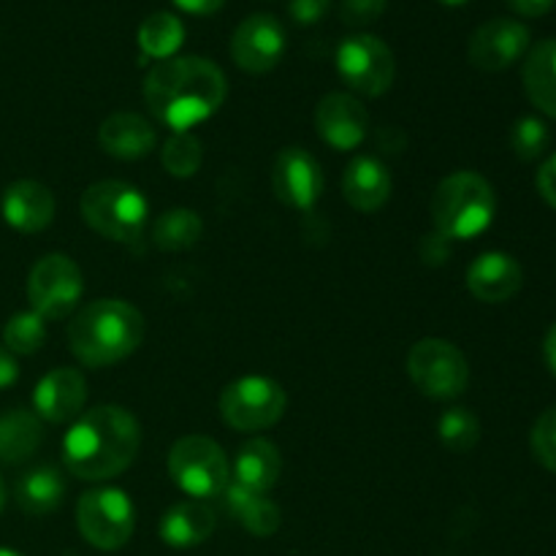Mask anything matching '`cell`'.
Returning <instances> with one entry per match:
<instances>
[{"mask_svg": "<svg viewBox=\"0 0 556 556\" xmlns=\"http://www.w3.org/2000/svg\"><path fill=\"white\" fill-rule=\"evenodd\" d=\"M47 342V320L38 313H16L11 315L3 329V348H9L14 356H33L41 351Z\"/></svg>", "mask_w": 556, "mask_h": 556, "instance_id": "obj_29", "label": "cell"}, {"mask_svg": "<svg viewBox=\"0 0 556 556\" xmlns=\"http://www.w3.org/2000/svg\"><path fill=\"white\" fill-rule=\"evenodd\" d=\"M172 3L193 16H210L215 11H220L226 5V0H172Z\"/></svg>", "mask_w": 556, "mask_h": 556, "instance_id": "obj_37", "label": "cell"}, {"mask_svg": "<svg viewBox=\"0 0 556 556\" xmlns=\"http://www.w3.org/2000/svg\"><path fill=\"white\" fill-rule=\"evenodd\" d=\"M286 54V30L271 14H253L239 22L231 36V58L244 74H269Z\"/></svg>", "mask_w": 556, "mask_h": 556, "instance_id": "obj_12", "label": "cell"}, {"mask_svg": "<svg viewBox=\"0 0 556 556\" xmlns=\"http://www.w3.org/2000/svg\"><path fill=\"white\" fill-rule=\"evenodd\" d=\"M0 556H22L20 552H11V548H0Z\"/></svg>", "mask_w": 556, "mask_h": 556, "instance_id": "obj_43", "label": "cell"}, {"mask_svg": "<svg viewBox=\"0 0 556 556\" xmlns=\"http://www.w3.org/2000/svg\"><path fill=\"white\" fill-rule=\"evenodd\" d=\"M223 494H226V505L233 514V519L250 535L269 538L280 530V508L266 494L250 492V489L239 486V483H228V489Z\"/></svg>", "mask_w": 556, "mask_h": 556, "instance_id": "obj_24", "label": "cell"}, {"mask_svg": "<svg viewBox=\"0 0 556 556\" xmlns=\"http://www.w3.org/2000/svg\"><path fill=\"white\" fill-rule=\"evenodd\" d=\"M331 9V0H291L288 3V14L296 25H315L324 20Z\"/></svg>", "mask_w": 556, "mask_h": 556, "instance_id": "obj_35", "label": "cell"}, {"mask_svg": "<svg viewBox=\"0 0 556 556\" xmlns=\"http://www.w3.org/2000/svg\"><path fill=\"white\" fill-rule=\"evenodd\" d=\"M168 476L193 500L220 497L231 483V462L226 451L204 434H188L172 445Z\"/></svg>", "mask_w": 556, "mask_h": 556, "instance_id": "obj_6", "label": "cell"}, {"mask_svg": "<svg viewBox=\"0 0 556 556\" xmlns=\"http://www.w3.org/2000/svg\"><path fill=\"white\" fill-rule=\"evenodd\" d=\"M532 454L546 470L556 472V407H548L532 427Z\"/></svg>", "mask_w": 556, "mask_h": 556, "instance_id": "obj_33", "label": "cell"}, {"mask_svg": "<svg viewBox=\"0 0 556 556\" xmlns=\"http://www.w3.org/2000/svg\"><path fill=\"white\" fill-rule=\"evenodd\" d=\"M369 128V114L356 96L329 92L315 106V130L334 150H356Z\"/></svg>", "mask_w": 556, "mask_h": 556, "instance_id": "obj_15", "label": "cell"}, {"mask_svg": "<svg viewBox=\"0 0 556 556\" xmlns=\"http://www.w3.org/2000/svg\"><path fill=\"white\" fill-rule=\"evenodd\" d=\"M201 233H204V223H201L199 212L177 206V210H168L157 217L155 226H152V242L166 253H179V250L193 248Z\"/></svg>", "mask_w": 556, "mask_h": 556, "instance_id": "obj_27", "label": "cell"}, {"mask_svg": "<svg viewBox=\"0 0 556 556\" xmlns=\"http://www.w3.org/2000/svg\"><path fill=\"white\" fill-rule=\"evenodd\" d=\"M139 445V421L125 407H92L65 434L63 465L81 481H109L134 465Z\"/></svg>", "mask_w": 556, "mask_h": 556, "instance_id": "obj_2", "label": "cell"}, {"mask_svg": "<svg viewBox=\"0 0 556 556\" xmlns=\"http://www.w3.org/2000/svg\"><path fill=\"white\" fill-rule=\"evenodd\" d=\"M438 434L443 440L445 448L456 451V454H467L478 445L481 440V421L472 410L467 407H451L440 416Z\"/></svg>", "mask_w": 556, "mask_h": 556, "instance_id": "obj_31", "label": "cell"}, {"mask_svg": "<svg viewBox=\"0 0 556 556\" xmlns=\"http://www.w3.org/2000/svg\"><path fill=\"white\" fill-rule=\"evenodd\" d=\"M389 9V0H342L340 3V20L353 30L369 27L378 22Z\"/></svg>", "mask_w": 556, "mask_h": 556, "instance_id": "obj_34", "label": "cell"}, {"mask_svg": "<svg viewBox=\"0 0 556 556\" xmlns=\"http://www.w3.org/2000/svg\"><path fill=\"white\" fill-rule=\"evenodd\" d=\"M521 79L530 101L556 119V38H546L527 52Z\"/></svg>", "mask_w": 556, "mask_h": 556, "instance_id": "obj_23", "label": "cell"}, {"mask_svg": "<svg viewBox=\"0 0 556 556\" xmlns=\"http://www.w3.org/2000/svg\"><path fill=\"white\" fill-rule=\"evenodd\" d=\"M3 508H5V486L3 481H0V514H3Z\"/></svg>", "mask_w": 556, "mask_h": 556, "instance_id": "obj_42", "label": "cell"}, {"mask_svg": "<svg viewBox=\"0 0 556 556\" xmlns=\"http://www.w3.org/2000/svg\"><path fill=\"white\" fill-rule=\"evenodd\" d=\"M275 195L291 210H313L324 193V168L302 147H286L271 168Z\"/></svg>", "mask_w": 556, "mask_h": 556, "instance_id": "obj_14", "label": "cell"}, {"mask_svg": "<svg viewBox=\"0 0 556 556\" xmlns=\"http://www.w3.org/2000/svg\"><path fill=\"white\" fill-rule=\"evenodd\" d=\"M76 527L92 548L117 552L134 535V503L119 489H92L76 503Z\"/></svg>", "mask_w": 556, "mask_h": 556, "instance_id": "obj_9", "label": "cell"}, {"mask_svg": "<svg viewBox=\"0 0 556 556\" xmlns=\"http://www.w3.org/2000/svg\"><path fill=\"white\" fill-rule=\"evenodd\" d=\"M497 212L494 188L476 172H456L445 177L432 193V220L440 237L476 239L486 231Z\"/></svg>", "mask_w": 556, "mask_h": 556, "instance_id": "obj_4", "label": "cell"}, {"mask_svg": "<svg viewBox=\"0 0 556 556\" xmlns=\"http://www.w3.org/2000/svg\"><path fill=\"white\" fill-rule=\"evenodd\" d=\"M438 3L451 5V9H456V5H465V3H470V0H438Z\"/></svg>", "mask_w": 556, "mask_h": 556, "instance_id": "obj_41", "label": "cell"}, {"mask_svg": "<svg viewBox=\"0 0 556 556\" xmlns=\"http://www.w3.org/2000/svg\"><path fill=\"white\" fill-rule=\"evenodd\" d=\"M87 402V380L79 369L60 367L43 375L41 383L33 391V405L36 413L49 424L76 421L85 410Z\"/></svg>", "mask_w": 556, "mask_h": 556, "instance_id": "obj_16", "label": "cell"}, {"mask_svg": "<svg viewBox=\"0 0 556 556\" xmlns=\"http://www.w3.org/2000/svg\"><path fill=\"white\" fill-rule=\"evenodd\" d=\"M342 193L356 212H378L391 199V174L378 157L358 155L342 174Z\"/></svg>", "mask_w": 556, "mask_h": 556, "instance_id": "obj_20", "label": "cell"}, {"mask_svg": "<svg viewBox=\"0 0 556 556\" xmlns=\"http://www.w3.org/2000/svg\"><path fill=\"white\" fill-rule=\"evenodd\" d=\"M525 271L521 264L508 253H481L467 266V288L478 302L503 304L521 291Z\"/></svg>", "mask_w": 556, "mask_h": 556, "instance_id": "obj_17", "label": "cell"}, {"mask_svg": "<svg viewBox=\"0 0 556 556\" xmlns=\"http://www.w3.org/2000/svg\"><path fill=\"white\" fill-rule=\"evenodd\" d=\"M185 41V25L179 16L168 14V11H155L147 16L139 25V49L147 58L168 60L174 58Z\"/></svg>", "mask_w": 556, "mask_h": 556, "instance_id": "obj_28", "label": "cell"}, {"mask_svg": "<svg viewBox=\"0 0 556 556\" xmlns=\"http://www.w3.org/2000/svg\"><path fill=\"white\" fill-rule=\"evenodd\" d=\"M65 481L58 467H33L16 481V503L27 516H47L63 503Z\"/></svg>", "mask_w": 556, "mask_h": 556, "instance_id": "obj_26", "label": "cell"}, {"mask_svg": "<svg viewBox=\"0 0 556 556\" xmlns=\"http://www.w3.org/2000/svg\"><path fill=\"white\" fill-rule=\"evenodd\" d=\"M334 63L342 81L358 96L378 98L394 85V52L389 43L369 33H353V36L342 38Z\"/></svg>", "mask_w": 556, "mask_h": 556, "instance_id": "obj_10", "label": "cell"}, {"mask_svg": "<svg viewBox=\"0 0 556 556\" xmlns=\"http://www.w3.org/2000/svg\"><path fill=\"white\" fill-rule=\"evenodd\" d=\"M163 168H166L172 177H193L201 168V161H204V147H201L199 136H193L190 130H182V134H172L166 139L161 150Z\"/></svg>", "mask_w": 556, "mask_h": 556, "instance_id": "obj_30", "label": "cell"}, {"mask_svg": "<svg viewBox=\"0 0 556 556\" xmlns=\"http://www.w3.org/2000/svg\"><path fill=\"white\" fill-rule=\"evenodd\" d=\"M98 144L117 161H139L155 150L157 134L141 114L117 112L101 123Z\"/></svg>", "mask_w": 556, "mask_h": 556, "instance_id": "obj_19", "label": "cell"}, {"mask_svg": "<svg viewBox=\"0 0 556 556\" xmlns=\"http://www.w3.org/2000/svg\"><path fill=\"white\" fill-rule=\"evenodd\" d=\"M543 353H546V364L548 369L556 375V324L548 329L546 342H543Z\"/></svg>", "mask_w": 556, "mask_h": 556, "instance_id": "obj_40", "label": "cell"}, {"mask_svg": "<svg viewBox=\"0 0 556 556\" xmlns=\"http://www.w3.org/2000/svg\"><path fill=\"white\" fill-rule=\"evenodd\" d=\"M407 375L424 396L440 402L462 396L470 383V367H467L465 353L454 342L438 340V337H427L410 348Z\"/></svg>", "mask_w": 556, "mask_h": 556, "instance_id": "obj_7", "label": "cell"}, {"mask_svg": "<svg viewBox=\"0 0 556 556\" xmlns=\"http://www.w3.org/2000/svg\"><path fill=\"white\" fill-rule=\"evenodd\" d=\"M288 396L277 380L248 375L228 383L220 394V416L237 432H264L282 418Z\"/></svg>", "mask_w": 556, "mask_h": 556, "instance_id": "obj_8", "label": "cell"}, {"mask_svg": "<svg viewBox=\"0 0 556 556\" xmlns=\"http://www.w3.org/2000/svg\"><path fill=\"white\" fill-rule=\"evenodd\" d=\"M217 519L212 508L199 500H185L172 505L161 519V541L172 548H193L210 541Z\"/></svg>", "mask_w": 556, "mask_h": 556, "instance_id": "obj_21", "label": "cell"}, {"mask_svg": "<svg viewBox=\"0 0 556 556\" xmlns=\"http://www.w3.org/2000/svg\"><path fill=\"white\" fill-rule=\"evenodd\" d=\"M226 92L228 81L220 65L195 54L161 60L144 79L147 106L172 134H182L217 114Z\"/></svg>", "mask_w": 556, "mask_h": 556, "instance_id": "obj_1", "label": "cell"}, {"mask_svg": "<svg viewBox=\"0 0 556 556\" xmlns=\"http://www.w3.org/2000/svg\"><path fill=\"white\" fill-rule=\"evenodd\" d=\"M144 331V315L134 304L123 299H98L71 320L68 345L85 367L101 369L139 351Z\"/></svg>", "mask_w": 556, "mask_h": 556, "instance_id": "obj_3", "label": "cell"}, {"mask_svg": "<svg viewBox=\"0 0 556 556\" xmlns=\"http://www.w3.org/2000/svg\"><path fill=\"white\" fill-rule=\"evenodd\" d=\"M87 226L112 242H134L141 237L150 215V204L134 185L103 179L90 185L79 201Z\"/></svg>", "mask_w": 556, "mask_h": 556, "instance_id": "obj_5", "label": "cell"}, {"mask_svg": "<svg viewBox=\"0 0 556 556\" xmlns=\"http://www.w3.org/2000/svg\"><path fill=\"white\" fill-rule=\"evenodd\" d=\"M16 380H20V367H16L14 353L0 345V389H9Z\"/></svg>", "mask_w": 556, "mask_h": 556, "instance_id": "obj_38", "label": "cell"}, {"mask_svg": "<svg viewBox=\"0 0 556 556\" xmlns=\"http://www.w3.org/2000/svg\"><path fill=\"white\" fill-rule=\"evenodd\" d=\"M530 52V30L516 20H489L478 27L467 43V58L478 71H505Z\"/></svg>", "mask_w": 556, "mask_h": 556, "instance_id": "obj_13", "label": "cell"}, {"mask_svg": "<svg viewBox=\"0 0 556 556\" xmlns=\"http://www.w3.org/2000/svg\"><path fill=\"white\" fill-rule=\"evenodd\" d=\"M43 440L41 421L30 410H9L0 416V462L20 465L27 462Z\"/></svg>", "mask_w": 556, "mask_h": 556, "instance_id": "obj_25", "label": "cell"}, {"mask_svg": "<svg viewBox=\"0 0 556 556\" xmlns=\"http://www.w3.org/2000/svg\"><path fill=\"white\" fill-rule=\"evenodd\" d=\"M538 190H541L543 201L556 210V152L543 163L541 172H538Z\"/></svg>", "mask_w": 556, "mask_h": 556, "instance_id": "obj_36", "label": "cell"}, {"mask_svg": "<svg viewBox=\"0 0 556 556\" xmlns=\"http://www.w3.org/2000/svg\"><path fill=\"white\" fill-rule=\"evenodd\" d=\"M81 291H85L81 269L63 253L43 255L27 277V299L33 313L41 315L43 320H60L74 313Z\"/></svg>", "mask_w": 556, "mask_h": 556, "instance_id": "obj_11", "label": "cell"}, {"mask_svg": "<svg viewBox=\"0 0 556 556\" xmlns=\"http://www.w3.org/2000/svg\"><path fill=\"white\" fill-rule=\"evenodd\" d=\"M282 470L280 451L275 443L264 438L248 440L233 456V483L250 489V492L266 494L277 483Z\"/></svg>", "mask_w": 556, "mask_h": 556, "instance_id": "obj_22", "label": "cell"}, {"mask_svg": "<svg viewBox=\"0 0 556 556\" xmlns=\"http://www.w3.org/2000/svg\"><path fill=\"white\" fill-rule=\"evenodd\" d=\"M552 134H548L546 123L538 117H521L516 119L514 130H510V150L519 161H538L546 152Z\"/></svg>", "mask_w": 556, "mask_h": 556, "instance_id": "obj_32", "label": "cell"}, {"mask_svg": "<svg viewBox=\"0 0 556 556\" xmlns=\"http://www.w3.org/2000/svg\"><path fill=\"white\" fill-rule=\"evenodd\" d=\"M0 210L14 231L38 233L52 223L54 195L47 185L36 182V179H16L5 188Z\"/></svg>", "mask_w": 556, "mask_h": 556, "instance_id": "obj_18", "label": "cell"}, {"mask_svg": "<svg viewBox=\"0 0 556 556\" xmlns=\"http://www.w3.org/2000/svg\"><path fill=\"white\" fill-rule=\"evenodd\" d=\"M556 0H508L510 9L521 16H543L554 9Z\"/></svg>", "mask_w": 556, "mask_h": 556, "instance_id": "obj_39", "label": "cell"}]
</instances>
